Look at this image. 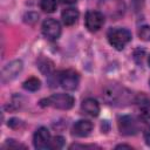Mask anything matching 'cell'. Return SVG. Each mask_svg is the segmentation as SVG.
I'll return each mask as SVG.
<instances>
[{
    "label": "cell",
    "mask_w": 150,
    "mask_h": 150,
    "mask_svg": "<svg viewBox=\"0 0 150 150\" xmlns=\"http://www.w3.org/2000/svg\"><path fill=\"white\" fill-rule=\"evenodd\" d=\"M102 96H103V100L108 104L115 105V107L127 105L134 101L131 91L118 84H108L103 89Z\"/></svg>",
    "instance_id": "cell-1"
},
{
    "label": "cell",
    "mask_w": 150,
    "mask_h": 150,
    "mask_svg": "<svg viewBox=\"0 0 150 150\" xmlns=\"http://www.w3.org/2000/svg\"><path fill=\"white\" fill-rule=\"evenodd\" d=\"M74 97L69 94H54L47 98L40 101L41 107H52L55 109L68 110L74 105Z\"/></svg>",
    "instance_id": "cell-2"
},
{
    "label": "cell",
    "mask_w": 150,
    "mask_h": 150,
    "mask_svg": "<svg viewBox=\"0 0 150 150\" xmlns=\"http://www.w3.org/2000/svg\"><path fill=\"white\" fill-rule=\"evenodd\" d=\"M109 43L117 50H122L131 40V33L125 28H111L107 34Z\"/></svg>",
    "instance_id": "cell-3"
},
{
    "label": "cell",
    "mask_w": 150,
    "mask_h": 150,
    "mask_svg": "<svg viewBox=\"0 0 150 150\" xmlns=\"http://www.w3.org/2000/svg\"><path fill=\"white\" fill-rule=\"evenodd\" d=\"M57 81H59V84H61V87L63 89L71 91L79 87L80 76H79L77 71H75L73 69H67V70H62L59 73Z\"/></svg>",
    "instance_id": "cell-4"
},
{
    "label": "cell",
    "mask_w": 150,
    "mask_h": 150,
    "mask_svg": "<svg viewBox=\"0 0 150 150\" xmlns=\"http://www.w3.org/2000/svg\"><path fill=\"white\" fill-rule=\"evenodd\" d=\"M117 124H118L120 132L122 135H125V136L135 135L139 130V124H138L137 120L135 117H132V116H129V115L121 116L118 118Z\"/></svg>",
    "instance_id": "cell-5"
},
{
    "label": "cell",
    "mask_w": 150,
    "mask_h": 150,
    "mask_svg": "<svg viewBox=\"0 0 150 150\" xmlns=\"http://www.w3.org/2000/svg\"><path fill=\"white\" fill-rule=\"evenodd\" d=\"M100 5L103 12L112 19H117L124 13V4L122 0H101Z\"/></svg>",
    "instance_id": "cell-6"
},
{
    "label": "cell",
    "mask_w": 150,
    "mask_h": 150,
    "mask_svg": "<svg viewBox=\"0 0 150 150\" xmlns=\"http://www.w3.org/2000/svg\"><path fill=\"white\" fill-rule=\"evenodd\" d=\"M41 30H42V34L48 40L54 41V40H57L61 35V25L57 20H55L53 18H49V19H46L42 22Z\"/></svg>",
    "instance_id": "cell-7"
},
{
    "label": "cell",
    "mask_w": 150,
    "mask_h": 150,
    "mask_svg": "<svg viewBox=\"0 0 150 150\" xmlns=\"http://www.w3.org/2000/svg\"><path fill=\"white\" fill-rule=\"evenodd\" d=\"M22 61L21 60H14L11 61L9 63H7L2 70H1V82L5 84L12 80H14L22 70Z\"/></svg>",
    "instance_id": "cell-8"
},
{
    "label": "cell",
    "mask_w": 150,
    "mask_h": 150,
    "mask_svg": "<svg viewBox=\"0 0 150 150\" xmlns=\"http://www.w3.org/2000/svg\"><path fill=\"white\" fill-rule=\"evenodd\" d=\"M50 142H52V137H50L49 130L45 127H40L33 136L34 146L36 149H40V150L49 149L50 148Z\"/></svg>",
    "instance_id": "cell-9"
},
{
    "label": "cell",
    "mask_w": 150,
    "mask_h": 150,
    "mask_svg": "<svg viewBox=\"0 0 150 150\" xmlns=\"http://www.w3.org/2000/svg\"><path fill=\"white\" fill-rule=\"evenodd\" d=\"M104 23V14L98 11H90L86 14V27L90 32H97Z\"/></svg>",
    "instance_id": "cell-10"
},
{
    "label": "cell",
    "mask_w": 150,
    "mask_h": 150,
    "mask_svg": "<svg viewBox=\"0 0 150 150\" xmlns=\"http://www.w3.org/2000/svg\"><path fill=\"white\" fill-rule=\"evenodd\" d=\"M134 102L136 103L138 111H139V116L143 120H148L150 117V100L148 96H145L144 94H139L134 98Z\"/></svg>",
    "instance_id": "cell-11"
},
{
    "label": "cell",
    "mask_w": 150,
    "mask_h": 150,
    "mask_svg": "<svg viewBox=\"0 0 150 150\" xmlns=\"http://www.w3.org/2000/svg\"><path fill=\"white\" fill-rule=\"evenodd\" d=\"M93 130V123L88 120H80L73 125V134L77 137H86Z\"/></svg>",
    "instance_id": "cell-12"
},
{
    "label": "cell",
    "mask_w": 150,
    "mask_h": 150,
    "mask_svg": "<svg viewBox=\"0 0 150 150\" xmlns=\"http://www.w3.org/2000/svg\"><path fill=\"white\" fill-rule=\"evenodd\" d=\"M81 110L84 114L95 117L100 112V104H98V102L96 100L88 97V98L83 100V102L81 103Z\"/></svg>",
    "instance_id": "cell-13"
},
{
    "label": "cell",
    "mask_w": 150,
    "mask_h": 150,
    "mask_svg": "<svg viewBox=\"0 0 150 150\" xmlns=\"http://www.w3.org/2000/svg\"><path fill=\"white\" fill-rule=\"evenodd\" d=\"M79 16H80V13H79V11L75 9V8H67V9H64V11L62 12V14H61L62 22H63L66 26H71V25H74V23L77 21Z\"/></svg>",
    "instance_id": "cell-14"
},
{
    "label": "cell",
    "mask_w": 150,
    "mask_h": 150,
    "mask_svg": "<svg viewBox=\"0 0 150 150\" xmlns=\"http://www.w3.org/2000/svg\"><path fill=\"white\" fill-rule=\"evenodd\" d=\"M38 67L40 71L45 75H50L54 70V63L49 59H46V57H41L38 61Z\"/></svg>",
    "instance_id": "cell-15"
},
{
    "label": "cell",
    "mask_w": 150,
    "mask_h": 150,
    "mask_svg": "<svg viewBox=\"0 0 150 150\" xmlns=\"http://www.w3.org/2000/svg\"><path fill=\"white\" fill-rule=\"evenodd\" d=\"M40 86H41V82L38 77H29L22 84V87L28 91H36L38 89H40Z\"/></svg>",
    "instance_id": "cell-16"
},
{
    "label": "cell",
    "mask_w": 150,
    "mask_h": 150,
    "mask_svg": "<svg viewBox=\"0 0 150 150\" xmlns=\"http://www.w3.org/2000/svg\"><path fill=\"white\" fill-rule=\"evenodd\" d=\"M56 6H57L56 0H41L40 2L41 9L46 13H53L56 9Z\"/></svg>",
    "instance_id": "cell-17"
},
{
    "label": "cell",
    "mask_w": 150,
    "mask_h": 150,
    "mask_svg": "<svg viewBox=\"0 0 150 150\" xmlns=\"http://www.w3.org/2000/svg\"><path fill=\"white\" fill-rule=\"evenodd\" d=\"M137 33H138V36H139L141 40H143V41H150V26H146V25L141 26L138 28V32Z\"/></svg>",
    "instance_id": "cell-18"
},
{
    "label": "cell",
    "mask_w": 150,
    "mask_h": 150,
    "mask_svg": "<svg viewBox=\"0 0 150 150\" xmlns=\"http://www.w3.org/2000/svg\"><path fill=\"white\" fill-rule=\"evenodd\" d=\"M63 143H64V139L62 136H55L54 138H52L49 149H61L63 146Z\"/></svg>",
    "instance_id": "cell-19"
},
{
    "label": "cell",
    "mask_w": 150,
    "mask_h": 150,
    "mask_svg": "<svg viewBox=\"0 0 150 150\" xmlns=\"http://www.w3.org/2000/svg\"><path fill=\"white\" fill-rule=\"evenodd\" d=\"M4 148H8V149H19V148H23V149H26V145H23V144H20V143H18L16 141H14V139H8L7 142H6V144L4 145Z\"/></svg>",
    "instance_id": "cell-20"
},
{
    "label": "cell",
    "mask_w": 150,
    "mask_h": 150,
    "mask_svg": "<svg viewBox=\"0 0 150 150\" xmlns=\"http://www.w3.org/2000/svg\"><path fill=\"white\" fill-rule=\"evenodd\" d=\"M8 127H11L13 129H19V128L23 127V122L19 118H12L8 121Z\"/></svg>",
    "instance_id": "cell-21"
},
{
    "label": "cell",
    "mask_w": 150,
    "mask_h": 150,
    "mask_svg": "<svg viewBox=\"0 0 150 150\" xmlns=\"http://www.w3.org/2000/svg\"><path fill=\"white\" fill-rule=\"evenodd\" d=\"M95 148H97V149H100V146H97V145H87V144H73V145H70L69 146V149H95Z\"/></svg>",
    "instance_id": "cell-22"
},
{
    "label": "cell",
    "mask_w": 150,
    "mask_h": 150,
    "mask_svg": "<svg viewBox=\"0 0 150 150\" xmlns=\"http://www.w3.org/2000/svg\"><path fill=\"white\" fill-rule=\"evenodd\" d=\"M144 141L148 145H150V127L146 128L145 131H144Z\"/></svg>",
    "instance_id": "cell-23"
},
{
    "label": "cell",
    "mask_w": 150,
    "mask_h": 150,
    "mask_svg": "<svg viewBox=\"0 0 150 150\" xmlns=\"http://www.w3.org/2000/svg\"><path fill=\"white\" fill-rule=\"evenodd\" d=\"M63 4H67V5H73V4H75L77 0H61Z\"/></svg>",
    "instance_id": "cell-24"
},
{
    "label": "cell",
    "mask_w": 150,
    "mask_h": 150,
    "mask_svg": "<svg viewBox=\"0 0 150 150\" xmlns=\"http://www.w3.org/2000/svg\"><path fill=\"white\" fill-rule=\"evenodd\" d=\"M121 148H127V149H131V146H130V145H127V144H120V145H117V146H116V149H121Z\"/></svg>",
    "instance_id": "cell-25"
},
{
    "label": "cell",
    "mask_w": 150,
    "mask_h": 150,
    "mask_svg": "<svg viewBox=\"0 0 150 150\" xmlns=\"http://www.w3.org/2000/svg\"><path fill=\"white\" fill-rule=\"evenodd\" d=\"M148 63H149V66H150V55H149V57H148Z\"/></svg>",
    "instance_id": "cell-26"
}]
</instances>
